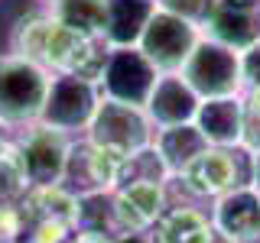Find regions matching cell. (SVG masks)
Wrapping results in <instances>:
<instances>
[{
	"instance_id": "6da1fadb",
	"label": "cell",
	"mask_w": 260,
	"mask_h": 243,
	"mask_svg": "<svg viewBox=\"0 0 260 243\" xmlns=\"http://www.w3.org/2000/svg\"><path fill=\"white\" fill-rule=\"evenodd\" d=\"M254 178V152L247 146H208L173 178V198L211 205L215 198L244 188Z\"/></svg>"
},
{
	"instance_id": "7a4b0ae2",
	"label": "cell",
	"mask_w": 260,
	"mask_h": 243,
	"mask_svg": "<svg viewBox=\"0 0 260 243\" xmlns=\"http://www.w3.org/2000/svg\"><path fill=\"white\" fill-rule=\"evenodd\" d=\"M52 71L23 55L0 52V124L10 133L43 120Z\"/></svg>"
},
{
	"instance_id": "3957f363",
	"label": "cell",
	"mask_w": 260,
	"mask_h": 243,
	"mask_svg": "<svg viewBox=\"0 0 260 243\" xmlns=\"http://www.w3.org/2000/svg\"><path fill=\"white\" fill-rule=\"evenodd\" d=\"M179 75L189 81V88L202 101L208 97H231L244 94V71H241V52L218 39H211L202 32V39L195 43L192 55L179 68Z\"/></svg>"
},
{
	"instance_id": "277c9868",
	"label": "cell",
	"mask_w": 260,
	"mask_h": 243,
	"mask_svg": "<svg viewBox=\"0 0 260 243\" xmlns=\"http://www.w3.org/2000/svg\"><path fill=\"white\" fill-rule=\"evenodd\" d=\"M13 140L20 146L29 185H65V172H69L72 149H75L78 136H69L62 130L36 120V124L23 127L20 133H13Z\"/></svg>"
},
{
	"instance_id": "5b68a950",
	"label": "cell",
	"mask_w": 260,
	"mask_h": 243,
	"mask_svg": "<svg viewBox=\"0 0 260 243\" xmlns=\"http://www.w3.org/2000/svg\"><path fill=\"white\" fill-rule=\"evenodd\" d=\"M202 39V26L195 20H185L173 10H159L150 16L137 49L156 65L159 71H179L192 55L195 43Z\"/></svg>"
},
{
	"instance_id": "8992f818",
	"label": "cell",
	"mask_w": 260,
	"mask_h": 243,
	"mask_svg": "<svg viewBox=\"0 0 260 243\" xmlns=\"http://www.w3.org/2000/svg\"><path fill=\"white\" fill-rule=\"evenodd\" d=\"M159 75L162 71L137 46H120V49H111L108 52L104 71L98 78V91H101V97H108V101L143 107Z\"/></svg>"
},
{
	"instance_id": "52a82bcc",
	"label": "cell",
	"mask_w": 260,
	"mask_h": 243,
	"mask_svg": "<svg viewBox=\"0 0 260 243\" xmlns=\"http://www.w3.org/2000/svg\"><path fill=\"white\" fill-rule=\"evenodd\" d=\"M98 104H101V91L94 81L78 75H52L43 107V124L62 130L69 136H85Z\"/></svg>"
},
{
	"instance_id": "ba28073f",
	"label": "cell",
	"mask_w": 260,
	"mask_h": 243,
	"mask_svg": "<svg viewBox=\"0 0 260 243\" xmlns=\"http://www.w3.org/2000/svg\"><path fill=\"white\" fill-rule=\"evenodd\" d=\"M153 133H156V127H153V120L146 117L143 107L101 97V104H98V110L91 117V127H88L85 140L137 156L140 149H146V146L153 143Z\"/></svg>"
},
{
	"instance_id": "9c48e42d",
	"label": "cell",
	"mask_w": 260,
	"mask_h": 243,
	"mask_svg": "<svg viewBox=\"0 0 260 243\" xmlns=\"http://www.w3.org/2000/svg\"><path fill=\"white\" fill-rule=\"evenodd\" d=\"M173 205V182L150 175H130L117 191H114V217H117V233H137L153 230V224L166 214Z\"/></svg>"
},
{
	"instance_id": "30bf717a",
	"label": "cell",
	"mask_w": 260,
	"mask_h": 243,
	"mask_svg": "<svg viewBox=\"0 0 260 243\" xmlns=\"http://www.w3.org/2000/svg\"><path fill=\"white\" fill-rule=\"evenodd\" d=\"M202 32L238 52L250 49L260 43V0H211Z\"/></svg>"
},
{
	"instance_id": "8fae6325",
	"label": "cell",
	"mask_w": 260,
	"mask_h": 243,
	"mask_svg": "<svg viewBox=\"0 0 260 243\" xmlns=\"http://www.w3.org/2000/svg\"><path fill=\"white\" fill-rule=\"evenodd\" d=\"M211 224L231 243H260V191L244 185L208 205Z\"/></svg>"
},
{
	"instance_id": "7c38bea8",
	"label": "cell",
	"mask_w": 260,
	"mask_h": 243,
	"mask_svg": "<svg viewBox=\"0 0 260 243\" xmlns=\"http://www.w3.org/2000/svg\"><path fill=\"white\" fill-rule=\"evenodd\" d=\"M202 97L189 88L179 71H162L153 85L150 97H146L143 110L153 120V127H179V124H195V113H199Z\"/></svg>"
},
{
	"instance_id": "4fadbf2b",
	"label": "cell",
	"mask_w": 260,
	"mask_h": 243,
	"mask_svg": "<svg viewBox=\"0 0 260 243\" xmlns=\"http://www.w3.org/2000/svg\"><path fill=\"white\" fill-rule=\"evenodd\" d=\"M150 233H153V243H215L218 240L208 208L182 198H173V205L153 224Z\"/></svg>"
},
{
	"instance_id": "5bb4252c",
	"label": "cell",
	"mask_w": 260,
	"mask_h": 243,
	"mask_svg": "<svg viewBox=\"0 0 260 243\" xmlns=\"http://www.w3.org/2000/svg\"><path fill=\"white\" fill-rule=\"evenodd\" d=\"M244 94L231 97H208L199 104L195 113V127L202 130V136L208 140V146H241L244 143Z\"/></svg>"
},
{
	"instance_id": "9a60e30c",
	"label": "cell",
	"mask_w": 260,
	"mask_h": 243,
	"mask_svg": "<svg viewBox=\"0 0 260 243\" xmlns=\"http://www.w3.org/2000/svg\"><path fill=\"white\" fill-rule=\"evenodd\" d=\"M156 10H159V0H108V20H104L108 46L111 49L137 46Z\"/></svg>"
},
{
	"instance_id": "2e32d148",
	"label": "cell",
	"mask_w": 260,
	"mask_h": 243,
	"mask_svg": "<svg viewBox=\"0 0 260 243\" xmlns=\"http://www.w3.org/2000/svg\"><path fill=\"white\" fill-rule=\"evenodd\" d=\"M153 149L162 159V166L169 169V175H179L199 152L208 149V140L202 136V130L195 124H179V127H162L153 133Z\"/></svg>"
},
{
	"instance_id": "e0dca14e",
	"label": "cell",
	"mask_w": 260,
	"mask_h": 243,
	"mask_svg": "<svg viewBox=\"0 0 260 243\" xmlns=\"http://www.w3.org/2000/svg\"><path fill=\"white\" fill-rule=\"evenodd\" d=\"M52 13L55 23L81 32V36H101L104 39V20H108V0H49L43 4Z\"/></svg>"
},
{
	"instance_id": "ac0fdd59",
	"label": "cell",
	"mask_w": 260,
	"mask_h": 243,
	"mask_svg": "<svg viewBox=\"0 0 260 243\" xmlns=\"http://www.w3.org/2000/svg\"><path fill=\"white\" fill-rule=\"evenodd\" d=\"M49 29H52V16H49V10L39 4L36 10L16 16V23L10 26V49H7V52L23 55V59L43 65V52H46Z\"/></svg>"
},
{
	"instance_id": "d6986e66",
	"label": "cell",
	"mask_w": 260,
	"mask_h": 243,
	"mask_svg": "<svg viewBox=\"0 0 260 243\" xmlns=\"http://www.w3.org/2000/svg\"><path fill=\"white\" fill-rule=\"evenodd\" d=\"M29 188L26 169H23V156L13 136L0 140V205L7 201H20Z\"/></svg>"
},
{
	"instance_id": "ffe728a7",
	"label": "cell",
	"mask_w": 260,
	"mask_h": 243,
	"mask_svg": "<svg viewBox=\"0 0 260 243\" xmlns=\"http://www.w3.org/2000/svg\"><path fill=\"white\" fill-rule=\"evenodd\" d=\"M29 237V217L20 201L0 205V243H23Z\"/></svg>"
},
{
	"instance_id": "44dd1931",
	"label": "cell",
	"mask_w": 260,
	"mask_h": 243,
	"mask_svg": "<svg viewBox=\"0 0 260 243\" xmlns=\"http://www.w3.org/2000/svg\"><path fill=\"white\" fill-rule=\"evenodd\" d=\"M244 110H247V120H244V143L247 149H260V88H247L244 91Z\"/></svg>"
},
{
	"instance_id": "7402d4cb",
	"label": "cell",
	"mask_w": 260,
	"mask_h": 243,
	"mask_svg": "<svg viewBox=\"0 0 260 243\" xmlns=\"http://www.w3.org/2000/svg\"><path fill=\"white\" fill-rule=\"evenodd\" d=\"M241 71H244V91L247 88H260V43L241 52Z\"/></svg>"
},
{
	"instance_id": "603a6c76",
	"label": "cell",
	"mask_w": 260,
	"mask_h": 243,
	"mask_svg": "<svg viewBox=\"0 0 260 243\" xmlns=\"http://www.w3.org/2000/svg\"><path fill=\"white\" fill-rule=\"evenodd\" d=\"M65 243H114V237H108V233H98V230H85V227H75Z\"/></svg>"
},
{
	"instance_id": "cb8c5ba5",
	"label": "cell",
	"mask_w": 260,
	"mask_h": 243,
	"mask_svg": "<svg viewBox=\"0 0 260 243\" xmlns=\"http://www.w3.org/2000/svg\"><path fill=\"white\" fill-rule=\"evenodd\" d=\"M114 243H153V233L150 230H137V233H117Z\"/></svg>"
},
{
	"instance_id": "d4e9b609",
	"label": "cell",
	"mask_w": 260,
	"mask_h": 243,
	"mask_svg": "<svg viewBox=\"0 0 260 243\" xmlns=\"http://www.w3.org/2000/svg\"><path fill=\"white\" fill-rule=\"evenodd\" d=\"M7 136H13V133H10V130H7L4 124H0V140H7Z\"/></svg>"
},
{
	"instance_id": "484cf974",
	"label": "cell",
	"mask_w": 260,
	"mask_h": 243,
	"mask_svg": "<svg viewBox=\"0 0 260 243\" xmlns=\"http://www.w3.org/2000/svg\"><path fill=\"white\" fill-rule=\"evenodd\" d=\"M39 4H49V0H39Z\"/></svg>"
}]
</instances>
